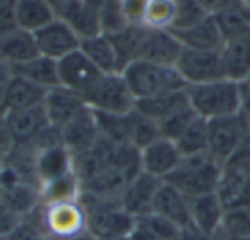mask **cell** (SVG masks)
<instances>
[{"mask_svg": "<svg viewBox=\"0 0 250 240\" xmlns=\"http://www.w3.org/2000/svg\"><path fill=\"white\" fill-rule=\"evenodd\" d=\"M81 202L87 213V230L96 240H120L136 230L137 219L124 211L118 199H101L81 192Z\"/></svg>", "mask_w": 250, "mask_h": 240, "instance_id": "cell-1", "label": "cell"}, {"mask_svg": "<svg viewBox=\"0 0 250 240\" xmlns=\"http://www.w3.org/2000/svg\"><path fill=\"white\" fill-rule=\"evenodd\" d=\"M33 216L43 235L52 240H76L89 232L87 213L81 199L46 202Z\"/></svg>", "mask_w": 250, "mask_h": 240, "instance_id": "cell-2", "label": "cell"}, {"mask_svg": "<svg viewBox=\"0 0 250 240\" xmlns=\"http://www.w3.org/2000/svg\"><path fill=\"white\" fill-rule=\"evenodd\" d=\"M188 103L206 120L235 115L242 108V84L229 79L187 86Z\"/></svg>", "mask_w": 250, "mask_h": 240, "instance_id": "cell-3", "label": "cell"}, {"mask_svg": "<svg viewBox=\"0 0 250 240\" xmlns=\"http://www.w3.org/2000/svg\"><path fill=\"white\" fill-rule=\"evenodd\" d=\"M223 165L209 153L185 156L182 163L165 178V182L173 185L175 189L187 197L216 192L221 178Z\"/></svg>", "mask_w": 250, "mask_h": 240, "instance_id": "cell-4", "label": "cell"}, {"mask_svg": "<svg viewBox=\"0 0 250 240\" xmlns=\"http://www.w3.org/2000/svg\"><path fill=\"white\" fill-rule=\"evenodd\" d=\"M122 76L136 101L168 91L187 89V84L175 67H165L149 60H136L122 70Z\"/></svg>", "mask_w": 250, "mask_h": 240, "instance_id": "cell-5", "label": "cell"}, {"mask_svg": "<svg viewBox=\"0 0 250 240\" xmlns=\"http://www.w3.org/2000/svg\"><path fill=\"white\" fill-rule=\"evenodd\" d=\"M84 101L93 110L106 113H130L136 108V98L124 76L118 72L101 74L96 84L84 96Z\"/></svg>", "mask_w": 250, "mask_h": 240, "instance_id": "cell-6", "label": "cell"}, {"mask_svg": "<svg viewBox=\"0 0 250 240\" xmlns=\"http://www.w3.org/2000/svg\"><path fill=\"white\" fill-rule=\"evenodd\" d=\"M243 115L235 113L208 120V153L221 165L235 153L242 141L249 136Z\"/></svg>", "mask_w": 250, "mask_h": 240, "instance_id": "cell-7", "label": "cell"}, {"mask_svg": "<svg viewBox=\"0 0 250 240\" xmlns=\"http://www.w3.org/2000/svg\"><path fill=\"white\" fill-rule=\"evenodd\" d=\"M175 69L178 70L187 86H197V84L225 79L221 50L184 48L175 64Z\"/></svg>", "mask_w": 250, "mask_h": 240, "instance_id": "cell-8", "label": "cell"}, {"mask_svg": "<svg viewBox=\"0 0 250 240\" xmlns=\"http://www.w3.org/2000/svg\"><path fill=\"white\" fill-rule=\"evenodd\" d=\"M57 72H59L60 86L77 93L79 96H83V100L87 94V91L101 77V72L81 52V48L65 55L63 59L57 60Z\"/></svg>", "mask_w": 250, "mask_h": 240, "instance_id": "cell-9", "label": "cell"}, {"mask_svg": "<svg viewBox=\"0 0 250 240\" xmlns=\"http://www.w3.org/2000/svg\"><path fill=\"white\" fill-rule=\"evenodd\" d=\"M35 40L40 55L52 60H60L81 48V38L60 18H55L52 22L38 29L35 33Z\"/></svg>", "mask_w": 250, "mask_h": 240, "instance_id": "cell-10", "label": "cell"}, {"mask_svg": "<svg viewBox=\"0 0 250 240\" xmlns=\"http://www.w3.org/2000/svg\"><path fill=\"white\" fill-rule=\"evenodd\" d=\"M161 184H163V180L141 170L129 184L125 185L120 197H118L122 209L136 219L149 215L153 209L154 196H156Z\"/></svg>", "mask_w": 250, "mask_h": 240, "instance_id": "cell-11", "label": "cell"}, {"mask_svg": "<svg viewBox=\"0 0 250 240\" xmlns=\"http://www.w3.org/2000/svg\"><path fill=\"white\" fill-rule=\"evenodd\" d=\"M59 132L60 141L72 153V156L84 153V151H89L96 144V141L100 139L94 111L87 105L72 120H69Z\"/></svg>", "mask_w": 250, "mask_h": 240, "instance_id": "cell-12", "label": "cell"}, {"mask_svg": "<svg viewBox=\"0 0 250 240\" xmlns=\"http://www.w3.org/2000/svg\"><path fill=\"white\" fill-rule=\"evenodd\" d=\"M7 122L14 146H33L40 139V136L52 127L43 110V105L26 110L7 111Z\"/></svg>", "mask_w": 250, "mask_h": 240, "instance_id": "cell-13", "label": "cell"}, {"mask_svg": "<svg viewBox=\"0 0 250 240\" xmlns=\"http://www.w3.org/2000/svg\"><path fill=\"white\" fill-rule=\"evenodd\" d=\"M139 153L141 170L160 178V180H165L184 160L177 144L170 139H165V137H160L154 143L147 144Z\"/></svg>", "mask_w": 250, "mask_h": 240, "instance_id": "cell-14", "label": "cell"}, {"mask_svg": "<svg viewBox=\"0 0 250 240\" xmlns=\"http://www.w3.org/2000/svg\"><path fill=\"white\" fill-rule=\"evenodd\" d=\"M35 151V177L38 185L74 172L72 153L63 146L62 141L46 144Z\"/></svg>", "mask_w": 250, "mask_h": 240, "instance_id": "cell-15", "label": "cell"}, {"mask_svg": "<svg viewBox=\"0 0 250 240\" xmlns=\"http://www.w3.org/2000/svg\"><path fill=\"white\" fill-rule=\"evenodd\" d=\"M192 228L206 237H214L221 230L226 208L216 192L188 197Z\"/></svg>", "mask_w": 250, "mask_h": 240, "instance_id": "cell-16", "label": "cell"}, {"mask_svg": "<svg viewBox=\"0 0 250 240\" xmlns=\"http://www.w3.org/2000/svg\"><path fill=\"white\" fill-rule=\"evenodd\" d=\"M151 213L156 216H161V218L173 223L182 230L192 228L188 197L185 194H182L178 189H175L173 185L167 184L165 180L158 189L156 196H154Z\"/></svg>", "mask_w": 250, "mask_h": 240, "instance_id": "cell-17", "label": "cell"}, {"mask_svg": "<svg viewBox=\"0 0 250 240\" xmlns=\"http://www.w3.org/2000/svg\"><path fill=\"white\" fill-rule=\"evenodd\" d=\"M84 107H86V101L83 100V96L62 86L46 91L45 101H43V110L48 118V124L57 131H60L69 120H72Z\"/></svg>", "mask_w": 250, "mask_h": 240, "instance_id": "cell-18", "label": "cell"}, {"mask_svg": "<svg viewBox=\"0 0 250 240\" xmlns=\"http://www.w3.org/2000/svg\"><path fill=\"white\" fill-rule=\"evenodd\" d=\"M225 77L243 84L250 77V31L229 38L221 46Z\"/></svg>", "mask_w": 250, "mask_h": 240, "instance_id": "cell-19", "label": "cell"}, {"mask_svg": "<svg viewBox=\"0 0 250 240\" xmlns=\"http://www.w3.org/2000/svg\"><path fill=\"white\" fill-rule=\"evenodd\" d=\"M57 18L65 21L81 38V42L101 35L98 11L89 7L84 0H63L57 9Z\"/></svg>", "mask_w": 250, "mask_h": 240, "instance_id": "cell-20", "label": "cell"}, {"mask_svg": "<svg viewBox=\"0 0 250 240\" xmlns=\"http://www.w3.org/2000/svg\"><path fill=\"white\" fill-rule=\"evenodd\" d=\"M38 55L40 52L35 33L24 31L21 28L0 31V57L7 60L11 65L28 62Z\"/></svg>", "mask_w": 250, "mask_h": 240, "instance_id": "cell-21", "label": "cell"}, {"mask_svg": "<svg viewBox=\"0 0 250 240\" xmlns=\"http://www.w3.org/2000/svg\"><path fill=\"white\" fill-rule=\"evenodd\" d=\"M147 36H149V28H146V26H129V28L124 29L118 35L110 36L118 57L120 74L125 67L130 65L132 62L143 60Z\"/></svg>", "mask_w": 250, "mask_h": 240, "instance_id": "cell-22", "label": "cell"}, {"mask_svg": "<svg viewBox=\"0 0 250 240\" xmlns=\"http://www.w3.org/2000/svg\"><path fill=\"white\" fill-rule=\"evenodd\" d=\"M182 50L184 45L170 29H149L143 60H149L165 67H175Z\"/></svg>", "mask_w": 250, "mask_h": 240, "instance_id": "cell-23", "label": "cell"}, {"mask_svg": "<svg viewBox=\"0 0 250 240\" xmlns=\"http://www.w3.org/2000/svg\"><path fill=\"white\" fill-rule=\"evenodd\" d=\"M188 103L187 89L182 91H168V93H160L154 96L144 98V100L136 101V110L143 113L144 117L151 118L156 124L165 120L167 117L173 115L175 111L185 108Z\"/></svg>", "mask_w": 250, "mask_h": 240, "instance_id": "cell-24", "label": "cell"}, {"mask_svg": "<svg viewBox=\"0 0 250 240\" xmlns=\"http://www.w3.org/2000/svg\"><path fill=\"white\" fill-rule=\"evenodd\" d=\"M0 191H2V208L9 209L21 218L33 215L42 206L40 185L35 182L24 180L9 189H0Z\"/></svg>", "mask_w": 250, "mask_h": 240, "instance_id": "cell-25", "label": "cell"}, {"mask_svg": "<svg viewBox=\"0 0 250 240\" xmlns=\"http://www.w3.org/2000/svg\"><path fill=\"white\" fill-rule=\"evenodd\" d=\"M178 38V42L184 45V48L194 50H221L225 38L221 35L218 22L214 16H208L204 21L197 26L185 31H171Z\"/></svg>", "mask_w": 250, "mask_h": 240, "instance_id": "cell-26", "label": "cell"}, {"mask_svg": "<svg viewBox=\"0 0 250 240\" xmlns=\"http://www.w3.org/2000/svg\"><path fill=\"white\" fill-rule=\"evenodd\" d=\"M93 111L100 137L113 144H130L132 146L134 110L130 113H106V111L96 110Z\"/></svg>", "mask_w": 250, "mask_h": 240, "instance_id": "cell-27", "label": "cell"}, {"mask_svg": "<svg viewBox=\"0 0 250 240\" xmlns=\"http://www.w3.org/2000/svg\"><path fill=\"white\" fill-rule=\"evenodd\" d=\"M45 87L36 86L22 77L14 76L7 87V93L2 101V108L7 111L11 110H26V108L42 107L46 96Z\"/></svg>", "mask_w": 250, "mask_h": 240, "instance_id": "cell-28", "label": "cell"}, {"mask_svg": "<svg viewBox=\"0 0 250 240\" xmlns=\"http://www.w3.org/2000/svg\"><path fill=\"white\" fill-rule=\"evenodd\" d=\"M57 12L48 0H16V24L29 33H36L52 22Z\"/></svg>", "mask_w": 250, "mask_h": 240, "instance_id": "cell-29", "label": "cell"}, {"mask_svg": "<svg viewBox=\"0 0 250 240\" xmlns=\"http://www.w3.org/2000/svg\"><path fill=\"white\" fill-rule=\"evenodd\" d=\"M12 74L36 84V86L45 87V89H53V87L60 86L57 60L43 55H38L28 62L18 64V65H12Z\"/></svg>", "mask_w": 250, "mask_h": 240, "instance_id": "cell-30", "label": "cell"}, {"mask_svg": "<svg viewBox=\"0 0 250 240\" xmlns=\"http://www.w3.org/2000/svg\"><path fill=\"white\" fill-rule=\"evenodd\" d=\"M81 52L94 64V67L101 74H120L118 57L110 36L101 33V35H96L93 38L83 40L81 42Z\"/></svg>", "mask_w": 250, "mask_h": 240, "instance_id": "cell-31", "label": "cell"}, {"mask_svg": "<svg viewBox=\"0 0 250 240\" xmlns=\"http://www.w3.org/2000/svg\"><path fill=\"white\" fill-rule=\"evenodd\" d=\"M250 172L236 170V168L223 167L221 178H219L216 194L223 201L225 208H235L245 202V196L249 191Z\"/></svg>", "mask_w": 250, "mask_h": 240, "instance_id": "cell-32", "label": "cell"}, {"mask_svg": "<svg viewBox=\"0 0 250 240\" xmlns=\"http://www.w3.org/2000/svg\"><path fill=\"white\" fill-rule=\"evenodd\" d=\"M81 192H83V187H81V182H79V178H77L76 172L40 185L42 204L69 201V199H79Z\"/></svg>", "mask_w": 250, "mask_h": 240, "instance_id": "cell-33", "label": "cell"}, {"mask_svg": "<svg viewBox=\"0 0 250 240\" xmlns=\"http://www.w3.org/2000/svg\"><path fill=\"white\" fill-rule=\"evenodd\" d=\"M182 156H195L208 153V120L197 117L175 141Z\"/></svg>", "mask_w": 250, "mask_h": 240, "instance_id": "cell-34", "label": "cell"}, {"mask_svg": "<svg viewBox=\"0 0 250 240\" xmlns=\"http://www.w3.org/2000/svg\"><path fill=\"white\" fill-rule=\"evenodd\" d=\"M211 16L201 0H175V18L170 31H185Z\"/></svg>", "mask_w": 250, "mask_h": 240, "instance_id": "cell-35", "label": "cell"}, {"mask_svg": "<svg viewBox=\"0 0 250 240\" xmlns=\"http://www.w3.org/2000/svg\"><path fill=\"white\" fill-rule=\"evenodd\" d=\"M137 228L143 230L154 240H180L182 233H184V230L178 228L177 225L167 221L161 216L153 215V213L143 216V218H137Z\"/></svg>", "mask_w": 250, "mask_h": 240, "instance_id": "cell-36", "label": "cell"}, {"mask_svg": "<svg viewBox=\"0 0 250 240\" xmlns=\"http://www.w3.org/2000/svg\"><path fill=\"white\" fill-rule=\"evenodd\" d=\"M98 18H100L101 33L106 36H115L129 28V22H127L124 11H122L120 0H108L98 11Z\"/></svg>", "mask_w": 250, "mask_h": 240, "instance_id": "cell-37", "label": "cell"}, {"mask_svg": "<svg viewBox=\"0 0 250 240\" xmlns=\"http://www.w3.org/2000/svg\"><path fill=\"white\" fill-rule=\"evenodd\" d=\"M175 18V0H149L144 26L149 29H170Z\"/></svg>", "mask_w": 250, "mask_h": 240, "instance_id": "cell-38", "label": "cell"}, {"mask_svg": "<svg viewBox=\"0 0 250 240\" xmlns=\"http://www.w3.org/2000/svg\"><path fill=\"white\" fill-rule=\"evenodd\" d=\"M219 232L229 237H250V206L242 204L226 209Z\"/></svg>", "mask_w": 250, "mask_h": 240, "instance_id": "cell-39", "label": "cell"}, {"mask_svg": "<svg viewBox=\"0 0 250 240\" xmlns=\"http://www.w3.org/2000/svg\"><path fill=\"white\" fill-rule=\"evenodd\" d=\"M197 117L199 115L195 113L194 108H192L190 105H187V107L182 108V110L175 111L173 115H170V117H167L165 120H161V122L158 124L161 137L170 139L175 143V141L178 139V136H180V134L184 132V131L187 129Z\"/></svg>", "mask_w": 250, "mask_h": 240, "instance_id": "cell-40", "label": "cell"}, {"mask_svg": "<svg viewBox=\"0 0 250 240\" xmlns=\"http://www.w3.org/2000/svg\"><path fill=\"white\" fill-rule=\"evenodd\" d=\"M160 127L154 120L144 117L143 113L134 108V127H132V146L137 150H143L147 144L154 143L156 139H160Z\"/></svg>", "mask_w": 250, "mask_h": 240, "instance_id": "cell-41", "label": "cell"}, {"mask_svg": "<svg viewBox=\"0 0 250 240\" xmlns=\"http://www.w3.org/2000/svg\"><path fill=\"white\" fill-rule=\"evenodd\" d=\"M120 4L129 26H144L149 0H120Z\"/></svg>", "mask_w": 250, "mask_h": 240, "instance_id": "cell-42", "label": "cell"}, {"mask_svg": "<svg viewBox=\"0 0 250 240\" xmlns=\"http://www.w3.org/2000/svg\"><path fill=\"white\" fill-rule=\"evenodd\" d=\"M43 233L36 223L35 216L29 215L22 219V223L7 237L5 240H42Z\"/></svg>", "mask_w": 250, "mask_h": 240, "instance_id": "cell-43", "label": "cell"}, {"mask_svg": "<svg viewBox=\"0 0 250 240\" xmlns=\"http://www.w3.org/2000/svg\"><path fill=\"white\" fill-rule=\"evenodd\" d=\"M223 167L250 172V134L242 141V144H240V146L235 150V153L225 161Z\"/></svg>", "mask_w": 250, "mask_h": 240, "instance_id": "cell-44", "label": "cell"}, {"mask_svg": "<svg viewBox=\"0 0 250 240\" xmlns=\"http://www.w3.org/2000/svg\"><path fill=\"white\" fill-rule=\"evenodd\" d=\"M22 219L24 218H21V216L14 215L12 211H9V209L0 206V239H7V237L21 225Z\"/></svg>", "mask_w": 250, "mask_h": 240, "instance_id": "cell-45", "label": "cell"}, {"mask_svg": "<svg viewBox=\"0 0 250 240\" xmlns=\"http://www.w3.org/2000/svg\"><path fill=\"white\" fill-rule=\"evenodd\" d=\"M12 148H14V139H12L11 129H9L7 111L0 107V153H4L7 156Z\"/></svg>", "mask_w": 250, "mask_h": 240, "instance_id": "cell-46", "label": "cell"}, {"mask_svg": "<svg viewBox=\"0 0 250 240\" xmlns=\"http://www.w3.org/2000/svg\"><path fill=\"white\" fill-rule=\"evenodd\" d=\"M12 77H14L12 65L5 59L0 57V107H2V101H4V96L7 93V87L11 84Z\"/></svg>", "mask_w": 250, "mask_h": 240, "instance_id": "cell-47", "label": "cell"}, {"mask_svg": "<svg viewBox=\"0 0 250 240\" xmlns=\"http://www.w3.org/2000/svg\"><path fill=\"white\" fill-rule=\"evenodd\" d=\"M240 113L245 118V124L250 132V91L243 84H242V108H240Z\"/></svg>", "mask_w": 250, "mask_h": 240, "instance_id": "cell-48", "label": "cell"}, {"mask_svg": "<svg viewBox=\"0 0 250 240\" xmlns=\"http://www.w3.org/2000/svg\"><path fill=\"white\" fill-rule=\"evenodd\" d=\"M120 240H154V239H151L147 233H144L143 230H139L136 226V230H134V232L130 233L129 237H124V239H120Z\"/></svg>", "mask_w": 250, "mask_h": 240, "instance_id": "cell-49", "label": "cell"}, {"mask_svg": "<svg viewBox=\"0 0 250 240\" xmlns=\"http://www.w3.org/2000/svg\"><path fill=\"white\" fill-rule=\"evenodd\" d=\"M212 239L214 240H250V237H229V235H225L223 232H218Z\"/></svg>", "mask_w": 250, "mask_h": 240, "instance_id": "cell-50", "label": "cell"}, {"mask_svg": "<svg viewBox=\"0 0 250 240\" xmlns=\"http://www.w3.org/2000/svg\"><path fill=\"white\" fill-rule=\"evenodd\" d=\"M84 2H86L89 7H93L94 11H100V9L103 7L104 4H106L108 0H84Z\"/></svg>", "mask_w": 250, "mask_h": 240, "instance_id": "cell-51", "label": "cell"}, {"mask_svg": "<svg viewBox=\"0 0 250 240\" xmlns=\"http://www.w3.org/2000/svg\"><path fill=\"white\" fill-rule=\"evenodd\" d=\"M243 204H249L250 206V180H249V191H247V196H245V202Z\"/></svg>", "mask_w": 250, "mask_h": 240, "instance_id": "cell-52", "label": "cell"}, {"mask_svg": "<svg viewBox=\"0 0 250 240\" xmlns=\"http://www.w3.org/2000/svg\"><path fill=\"white\" fill-rule=\"evenodd\" d=\"M4 163H5V154H4V153H0V170H2Z\"/></svg>", "mask_w": 250, "mask_h": 240, "instance_id": "cell-53", "label": "cell"}, {"mask_svg": "<svg viewBox=\"0 0 250 240\" xmlns=\"http://www.w3.org/2000/svg\"><path fill=\"white\" fill-rule=\"evenodd\" d=\"M243 86H245V87H247V89H249V91H250V77H249V79H247V81H245V83H243Z\"/></svg>", "mask_w": 250, "mask_h": 240, "instance_id": "cell-54", "label": "cell"}, {"mask_svg": "<svg viewBox=\"0 0 250 240\" xmlns=\"http://www.w3.org/2000/svg\"><path fill=\"white\" fill-rule=\"evenodd\" d=\"M243 2H245V4H247V7L250 9V0H243Z\"/></svg>", "mask_w": 250, "mask_h": 240, "instance_id": "cell-55", "label": "cell"}, {"mask_svg": "<svg viewBox=\"0 0 250 240\" xmlns=\"http://www.w3.org/2000/svg\"><path fill=\"white\" fill-rule=\"evenodd\" d=\"M0 206H2V191H0Z\"/></svg>", "mask_w": 250, "mask_h": 240, "instance_id": "cell-56", "label": "cell"}, {"mask_svg": "<svg viewBox=\"0 0 250 240\" xmlns=\"http://www.w3.org/2000/svg\"><path fill=\"white\" fill-rule=\"evenodd\" d=\"M42 240H52V239H48V237H45V235H43V239Z\"/></svg>", "mask_w": 250, "mask_h": 240, "instance_id": "cell-57", "label": "cell"}, {"mask_svg": "<svg viewBox=\"0 0 250 240\" xmlns=\"http://www.w3.org/2000/svg\"><path fill=\"white\" fill-rule=\"evenodd\" d=\"M4 2H9V0H0V4H4Z\"/></svg>", "mask_w": 250, "mask_h": 240, "instance_id": "cell-58", "label": "cell"}, {"mask_svg": "<svg viewBox=\"0 0 250 240\" xmlns=\"http://www.w3.org/2000/svg\"><path fill=\"white\" fill-rule=\"evenodd\" d=\"M0 240H5V239H0Z\"/></svg>", "mask_w": 250, "mask_h": 240, "instance_id": "cell-59", "label": "cell"}]
</instances>
